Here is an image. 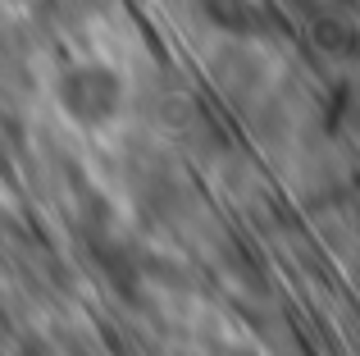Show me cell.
<instances>
[{
    "label": "cell",
    "instance_id": "cell-4",
    "mask_svg": "<svg viewBox=\"0 0 360 356\" xmlns=\"http://www.w3.org/2000/svg\"><path fill=\"white\" fill-rule=\"evenodd\" d=\"M210 78L229 101L246 106V101H255V91H260V82H264V64H260V55L246 51V46H224L210 60Z\"/></svg>",
    "mask_w": 360,
    "mask_h": 356
},
{
    "label": "cell",
    "instance_id": "cell-5",
    "mask_svg": "<svg viewBox=\"0 0 360 356\" xmlns=\"http://www.w3.org/2000/svg\"><path fill=\"white\" fill-rule=\"evenodd\" d=\"M310 42H315V51L333 55V60H360V27L356 18L338 14V9H324L310 18Z\"/></svg>",
    "mask_w": 360,
    "mask_h": 356
},
{
    "label": "cell",
    "instance_id": "cell-6",
    "mask_svg": "<svg viewBox=\"0 0 360 356\" xmlns=\"http://www.w3.org/2000/svg\"><path fill=\"white\" fill-rule=\"evenodd\" d=\"M132 196H137V205L146 210L150 224H169L178 215V183L169 174H141L132 183Z\"/></svg>",
    "mask_w": 360,
    "mask_h": 356
},
{
    "label": "cell",
    "instance_id": "cell-3",
    "mask_svg": "<svg viewBox=\"0 0 360 356\" xmlns=\"http://www.w3.org/2000/svg\"><path fill=\"white\" fill-rule=\"evenodd\" d=\"M82 242H87V256L91 265L105 274V284L115 288L119 297H137L141 288V251L132 247V242H123L115 229H87L82 233Z\"/></svg>",
    "mask_w": 360,
    "mask_h": 356
},
{
    "label": "cell",
    "instance_id": "cell-7",
    "mask_svg": "<svg viewBox=\"0 0 360 356\" xmlns=\"http://www.w3.org/2000/svg\"><path fill=\"white\" fill-rule=\"evenodd\" d=\"M32 91V73H27V51L14 37H0V101H14Z\"/></svg>",
    "mask_w": 360,
    "mask_h": 356
},
{
    "label": "cell",
    "instance_id": "cell-9",
    "mask_svg": "<svg viewBox=\"0 0 360 356\" xmlns=\"http://www.w3.org/2000/svg\"><path fill=\"white\" fill-rule=\"evenodd\" d=\"M338 5H360V0H338Z\"/></svg>",
    "mask_w": 360,
    "mask_h": 356
},
{
    "label": "cell",
    "instance_id": "cell-8",
    "mask_svg": "<svg viewBox=\"0 0 360 356\" xmlns=\"http://www.w3.org/2000/svg\"><path fill=\"white\" fill-rule=\"evenodd\" d=\"M283 5H288L292 14H301V18H306V23H310V18H315V14H324V5H319V0H283Z\"/></svg>",
    "mask_w": 360,
    "mask_h": 356
},
{
    "label": "cell",
    "instance_id": "cell-2",
    "mask_svg": "<svg viewBox=\"0 0 360 356\" xmlns=\"http://www.w3.org/2000/svg\"><path fill=\"white\" fill-rule=\"evenodd\" d=\"M201 18H210L224 37H233L238 46L246 42H260V37H278L283 27V14L264 0H196Z\"/></svg>",
    "mask_w": 360,
    "mask_h": 356
},
{
    "label": "cell",
    "instance_id": "cell-1",
    "mask_svg": "<svg viewBox=\"0 0 360 356\" xmlns=\"http://www.w3.org/2000/svg\"><path fill=\"white\" fill-rule=\"evenodd\" d=\"M60 110L82 128H101L123 110V78L105 60H78L55 78Z\"/></svg>",
    "mask_w": 360,
    "mask_h": 356
}]
</instances>
